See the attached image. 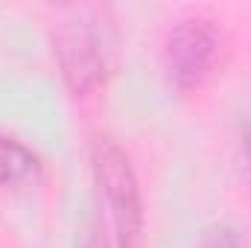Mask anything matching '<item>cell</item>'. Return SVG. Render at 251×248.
<instances>
[{
  "label": "cell",
  "mask_w": 251,
  "mask_h": 248,
  "mask_svg": "<svg viewBox=\"0 0 251 248\" xmlns=\"http://www.w3.org/2000/svg\"><path fill=\"white\" fill-rule=\"evenodd\" d=\"M56 56L73 94L88 97L105 79L111 56V24L102 9H79L56 29Z\"/></svg>",
  "instance_id": "obj_1"
},
{
  "label": "cell",
  "mask_w": 251,
  "mask_h": 248,
  "mask_svg": "<svg viewBox=\"0 0 251 248\" xmlns=\"http://www.w3.org/2000/svg\"><path fill=\"white\" fill-rule=\"evenodd\" d=\"M94 175L105 196L117 246L134 248L140 240V231H143L140 187H137V175L131 170L128 155L108 137H100L94 143Z\"/></svg>",
  "instance_id": "obj_2"
},
{
  "label": "cell",
  "mask_w": 251,
  "mask_h": 248,
  "mask_svg": "<svg viewBox=\"0 0 251 248\" xmlns=\"http://www.w3.org/2000/svg\"><path fill=\"white\" fill-rule=\"evenodd\" d=\"M222 35L207 18H184L173 26L164 47L167 76L178 91L199 88L219 62Z\"/></svg>",
  "instance_id": "obj_3"
},
{
  "label": "cell",
  "mask_w": 251,
  "mask_h": 248,
  "mask_svg": "<svg viewBox=\"0 0 251 248\" xmlns=\"http://www.w3.org/2000/svg\"><path fill=\"white\" fill-rule=\"evenodd\" d=\"M38 170L35 152L18 137H0V184H18Z\"/></svg>",
  "instance_id": "obj_4"
},
{
  "label": "cell",
  "mask_w": 251,
  "mask_h": 248,
  "mask_svg": "<svg viewBox=\"0 0 251 248\" xmlns=\"http://www.w3.org/2000/svg\"><path fill=\"white\" fill-rule=\"evenodd\" d=\"M199 248H251V246H249V240H246V237H243L237 228H228V225H222V228H213V231H207Z\"/></svg>",
  "instance_id": "obj_5"
},
{
  "label": "cell",
  "mask_w": 251,
  "mask_h": 248,
  "mask_svg": "<svg viewBox=\"0 0 251 248\" xmlns=\"http://www.w3.org/2000/svg\"><path fill=\"white\" fill-rule=\"evenodd\" d=\"M82 248H105V243H102V237H100V234L94 231V234H91V237H88V240L82 243Z\"/></svg>",
  "instance_id": "obj_6"
},
{
  "label": "cell",
  "mask_w": 251,
  "mask_h": 248,
  "mask_svg": "<svg viewBox=\"0 0 251 248\" xmlns=\"http://www.w3.org/2000/svg\"><path fill=\"white\" fill-rule=\"evenodd\" d=\"M246 161H249V173H251V131L246 134Z\"/></svg>",
  "instance_id": "obj_7"
}]
</instances>
